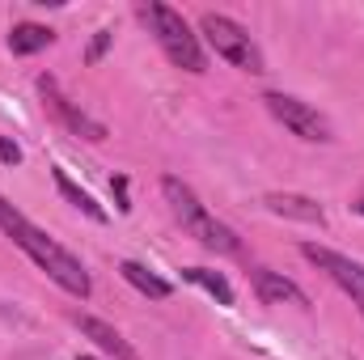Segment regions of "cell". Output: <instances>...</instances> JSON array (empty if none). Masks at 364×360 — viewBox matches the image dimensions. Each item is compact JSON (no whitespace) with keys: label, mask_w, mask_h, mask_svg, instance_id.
Here are the masks:
<instances>
[{"label":"cell","mask_w":364,"mask_h":360,"mask_svg":"<svg viewBox=\"0 0 364 360\" xmlns=\"http://www.w3.org/2000/svg\"><path fill=\"white\" fill-rule=\"evenodd\" d=\"M0 229H4V238H13V246L17 250H26L30 255V263L38 271H47L68 297H77V301H85L93 292V280H90V271H85V263L73 255V250H64L55 238H47L26 212H17L4 195H0Z\"/></svg>","instance_id":"obj_1"},{"label":"cell","mask_w":364,"mask_h":360,"mask_svg":"<svg viewBox=\"0 0 364 360\" xmlns=\"http://www.w3.org/2000/svg\"><path fill=\"white\" fill-rule=\"evenodd\" d=\"M161 195H166V203H170L174 221H178L182 229L199 242V246H208V250H216V255H237V250H242L237 233H233L225 221H216V216L208 212V203H203V199H199V195H195L182 179L166 174V179H161Z\"/></svg>","instance_id":"obj_2"},{"label":"cell","mask_w":364,"mask_h":360,"mask_svg":"<svg viewBox=\"0 0 364 360\" xmlns=\"http://www.w3.org/2000/svg\"><path fill=\"white\" fill-rule=\"evenodd\" d=\"M140 17L149 21L157 47L166 51V60H170L174 68H182V73H208V55H203V47H199V34L186 26V17H182L178 9H170V4H161V0H149V4L140 9Z\"/></svg>","instance_id":"obj_3"},{"label":"cell","mask_w":364,"mask_h":360,"mask_svg":"<svg viewBox=\"0 0 364 360\" xmlns=\"http://www.w3.org/2000/svg\"><path fill=\"white\" fill-rule=\"evenodd\" d=\"M199 34H203L208 47H212L220 60H229L233 68H242V73H250V77L267 73L259 43L250 38V30H246L242 21H233V17H225V13H203V17H199Z\"/></svg>","instance_id":"obj_4"},{"label":"cell","mask_w":364,"mask_h":360,"mask_svg":"<svg viewBox=\"0 0 364 360\" xmlns=\"http://www.w3.org/2000/svg\"><path fill=\"white\" fill-rule=\"evenodd\" d=\"M263 102H267V110H272L292 136H301V140H309V144H331V140H335L331 119H326L318 106H309V102H301V97H292V93H279V90H267Z\"/></svg>","instance_id":"obj_5"},{"label":"cell","mask_w":364,"mask_h":360,"mask_svg":"<svg viewBox=\"0 0 364 360\" xmlns=\"http://www.w3.org/2000/svg\"><path fill=\"white\" fill-rule=\"evenodd\" d=\"M301 255H305L318 271H326V275L352 297V305L360 309V318H364V268L360 263H352L348 255H339V250H331V246H318V242H305Z\"/></svg>","instance_id":"obj_6"},{"label":"cell","mask_w":364,"mask_h":360,"mask_svg":"<svg viewBox=\"0 0 364 360\" xmlns=\"http://www.w3.org/2000/svg\"><path fill=\"white\" fill-rule=\"evenodd\" d=\"M38 93H43V106L73 132V136H81V140H106V127L97 123V119H90L81 106H73L68 97H64V90H60V81L55 77H38Z\"/></svg>","instance_id":"obj_7"},{"label":"cell","mask_w":364,"mask_h":360,"mask_svg":"<svg viewBox=\"0 0 364 360\" xmlns=\"http://www.w3.org/2000/svg\"><path fill=\"white\" fill-rule=\"evenodd\" d=\"M77 327H81V335L90 339L102 356H110V360H140V356H136V348H132V344L110 327V322H102V318H93V314H81V318H77Z\"/></svg>","instance_id":"obj_8"},{"label":"cell","mask_w":364,"mask_h":360,"mask_svg":"<svg viewBox=\"0 0 364 360\" xmlns=\"http://www.w3.org/2000/svg\"><path fill=\"white\" fill-rule=\"evenodd\" d=\"M263 203H267V212L275 216H292V221H305V225H326V212H322V203L318 199H309V195H296V191H272V195H263Z\"/></svg>","instance_id":"obj_9"},{"label":"cell","mask_w":364,"mask_h":360,"mask_svg":"<svg viewBox=\"0 0 364 360\" xmlns=\"http://www.w3.org/2000/svg\"><path fill=\"white\" fill-rule=\"evenodd\" d=\"M250 284H255V292H259V301L263 305H309V297L292 284V280H284L279 271H267V268H250Z\"/></svg>","instance_id":"obj_10"},{"label":"cell","mask_w":364,"mask_h":360,"mask_svg":"<svg viewBox=\"0 0 364 360\" xmlns=\"http://www.w3.org/2000/svg\"><path fill=\"white\" fill-rule=\"evenodd\" d=\"M119 275H123L136 292H144V297H153V301H166V297L174 292L170 280H161L157 271H149L144 263H136V259H123V263H119Z\"/></svg>","instance_id":"obj_11"},{"label":"cell","mask_w":364,"mask_h":360,"mask_svg":"<svg viewBox=\"0 0 364 360\" xmlns=\"http://www.w3.org/2000/svg\"><path fill=\"white\" fill-rule=\"evenodd\" d=\"M55 43V30L38 26V21H17L9 30V51L13 55H34V51H47Z\"/></svg>","instance_id":"obj_12"},{"label":"cell","mask_w":364,"mask_h":360,"mask_svg":"<svg viewBox=\"0 0 364 360\" xmlns=\"http://www.w3.org/2000/svg\"><path fill=\"white\" fill-rule=\"evenodd\" d=\"M51 179H55V186H60V195H64V199H68V203H73L77 212H85L90 221H97V225H106V208H102V203L93 199L90 191H81L77 182L68 179V170H60V166H55V170H51Z\"/></svg>","instance_id":"obj_13"},{"label":"cell","mask_w":364,"mask_h":360,"mask_svg":"<svg viewBox=\"0 0 364 360\" xmlns=\"http://www.w3.org/2000/svg\"><path fill=\"white\" fill-rule=\"evenodd\" d=\"M182 280L199 284L208 297H216V305H233V284L220 275V271H208V268H182Z\"/></svg>","instance_id":"obj_14"},{"label":"cell","mask_w":364,"mask_h":360,"mask_svg":"<svg viewBox=\"0 0 364 360\" xmlns=\"http://www.w3.org/2000/svg\"><path fill=\"white\" fill-rule=\"evenodd\" d=\"M110 38H114V34H110V30H97V34H93L90 51H85V64H97V60H102V55H106V47H110Z\"/></svg>","instance_id":"obj_15"},{"label":"cell","mask_w":364,"mask_h":360,"mask_svg":"<svg viewBox=\"0 0 364 360\" xmlns=\"http://www.w3.org/2000/svg\"><path fill=\"white\" fill-rule=\"evenodd\" d=\"M110 191H114L119 212H132V199H127V179H123V174H114V179H110Z\"/></svg>","instance_id":"obj_16"},{"label":"cell","mask_w":364,"mask_h":360,"mask_svg":"<svg viewBox=\"0 0 364 360\" xmlns=\"http://www.w3.org/2000/svg\"><path fill=\"white\" fill-rule=\"evenodd\" d=\"M0 162H9V166H17V162H21V149H17V144H9L4 136H0Z\"/></svg>","instance_id":"obj_17"},{"label":"cell","mask_w":364,"mask_h":360,"mask_svg":"<svg viewBox=\"0 0 364 360\" xmlns=\"http://www.w3.org/2000/svg\"><path fill=\"white\" fill-rule=\"evenodd\" d=\"M356 212H360V216H364V195H360V199H356Z\"/></svg>","instance_id":"obj_18"},{"label":"cell","mask_w":364,"mask_h":360,"mask_svg":"<svg viewBox=\"0 0 364 360\" xmlns=\"http://www.w3.org/2000/svg\"><path fill=\"white\" fill-rule=\"evenodd\" d=\"M81 360H93V356H81Z\"/></svg>","instance_id":"obj_19"}]
</instances>
